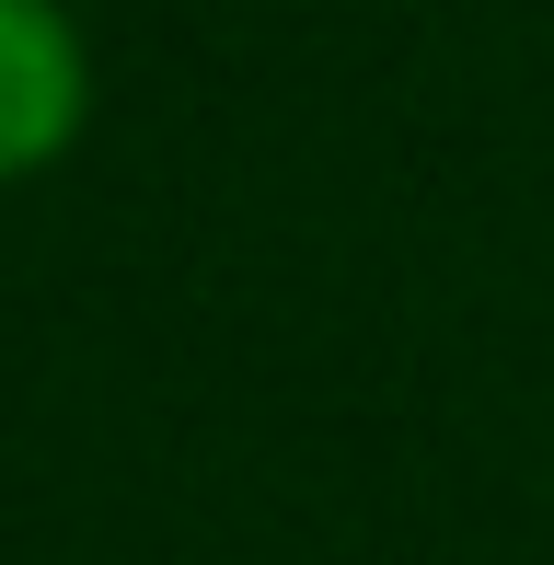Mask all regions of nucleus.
<instances>
[{"instance_id":"nucleus-1","label":"nucleus","mask_w":554,"mask_h":565,"mask_svg":"<svg viewBox=\"0 0 554 565\" xmlns=\"http://www.w3.org/2000/svg\"><path fill=\"white\" fill-rule=\"evenodd\" d=\"M70 127H82V35L58 23V0H0V173L58 162Z\"/></svg>"}]
</instances>
